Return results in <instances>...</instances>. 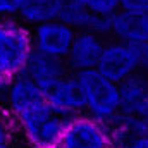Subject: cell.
<instances>
[{"mask_svg": "<svg viewBox=\"0 0 148 148\" xmlns=\"http://www.w3.org/2000/svg\"><path fill=\"white\" fill-rule=\"evenodd\" d=\"M3 112L10 117L21 136H26L52 114L45 93L24 74L9 81Z\"/></svg>", "mask_w": 148, "mask_h": 148, "instance_id": "obj_1", "label": "cell"}, {"mask_svg": "<svg viewBox=\"0 0 148 148\" xmlns=\"http://www.w3.org/2000/svg\"><path fill=\"white\" fill-rule=\"evenodd\" d=\"M31 53V29L17 17L0 21V79L9 83L23 76Z\"/></svg>", "mask_w": 148, "mask_h": 148, "instance_id": "obj_2", "label": "cell"}, {"mask_svg": "<svg viewBox=\"0 0 148 148\" xmlns=\"http://www.w3.org/2000/svg\"><path fill=\"white\" fill-rule=\"evenodd\" d=\"M76 77L84 97V115L109 127L121 114L119 84L105 79L97 69L79 73Z\"/></svg>", "mask_w": 148, "mask_h": 148, "instance_id": "obj_3", "label": "cell"}, {"mask_svg": "<svg viewBox=\"0 0 148 148\" xmlns=\"http://www.w3.org/2000/svg\"><path fill=\"white\" fill-rule=\"evenodd\" d=\"M55 148H114V140L107 126L83 114L67 121Z\"/></svg>", "mask_w": 148, "mask_h": 148, "instance_id": "obj_4", "label": "cell"}, {"mask_svg": "<svg viewBox=\"0 0 148 148\" xmlns=\"http://www.w3.org/2000/svg\"><path fill=\"white\" fill-rule=\"evenodd\" d=\"M97 71L105 79L115 84H121L127 77L140 73L136 47L124 41H117V40L107 41L103 47L102 57L98 60Z\"/></svg>", "mask_w": 148, "mask_h": 148, "instance_id": "obj_5", "label": "cell"}, {"mask_svg": "<svg viewBox=\"0 0 148 148\" xmlns=\"http://www.w3.org/2000/svg\"><path fill=\"white\" fill-rule=\"evenodd\" d=\"M74 36H76V31L73 28H69L67 24L57 19L43 23L31 29L33 50L53 59H62V60H66L71 50Z\"/></svg>", "mask_w": 148, "mask_h": 148, "instance_id": "obj_6", "label": "cell"}, {"mask_svg": "<svg viewBox=\"0 0 148 148\" xmlns=\"http://www.w3.org/2000/svg\"><path fill=\"white\" fill-rule=\"evenodd\" d=\"M50 110L64 119H74L84 114V97L76 74H69L45 91Z\"/></svg>", "mask_w": 148, "mask_h": 148, "instance_id": "obj_7", "label": "cell"}, {"mask_svg": "<svg viewBox=\"0 0 148 148\" xmlns=\"http://www.w3.org/2000/svg\"><path fill=\"white\" fill-rule=\"evenodd\" d=\"M57 21L74 31H91L98 36L110 35V19L95 16L84 0H57Z\"/></svg>", "mask_w": 148, "mask_h": 148, "instance_id": "obj_8", "label": "cell"}, {"mask_svg": "<svg viewBox=\"0 0 148 148\" xmlns=\"http://www.w3.org/2000/svg\"><path fill=\"white\" fill-rule=\"evenodd\" d=\"M103 47H105V41L102 36L91 31H77L71 45V50L66 57L69 73L79 74L97 69Z\"/></svg>", "mask_w": 148, "mask_h": 148, "instance_id": "obj_9", "label": "cell"}, {"mask_svg": "<svg viewBox=\"0 0 148 148\" xmlns=\"http://www.w3.org/2000/svg\"><path fill=\"white\" fill-rule=\"evenodd\" d=\"M69 74L71 73L67 69L66 60L38 53L35 50H33V53L28 60V66L24 69V76L29 77L43 93Z\"/></svg>", "mask_w": 148, "mask_h": 148, "instance_id": "obj_10", "label": "cell"}, {"mask_svg": "<svg viewBox=\"0 0 148 148\" xmlns=\"http://www.w3.org/2000/svg\"><path fill=\"white\" fill-rule=\"evenodd\" d=\"M121 114L148 121V77L141 73L127 77L119 84Z\"/></svg>", "mask_w": 148, "mask_h": 148, "instance_id": "obj_11", "label": "cell"}, {"mask_svg": "<svg viewBox=\"0 0 148 148\" xmlns=\"http://www.w3.org/2000/svg\"><path fill=\"white\" fill-rule=\"evenodd\" d=\"M110 36L129 45H148V14L115 12L110 17Z\"/></svg>", "mask_w": 148, "mask_h": 148, "instance_id": "obj_12", "label": "cell"}, {"mask_svg": "<svg viewBox=\"0 0 148 148\" xmlns=\"http://www.w3.org/2000/svg\"><path fill=\"white\" fill-rule=\"evenodd\" d=\"M67 126V119L57 115V114H50L45 121H41L35 129H31L26 136H23V140L26 141V145H38V147H48L55 148L57 143L60 141L64 129Z\"/></svg>", "mask_w": 148, "mask_h": 148, "instance_id": "obj_13", "label": "cell"}, {"mask_svg": "<svg viewBox=\"0 0 148 148\" xmlns=\"http://www.w3.org/2000/svg\"><path fill=\"white\" fill-rule=\"evenodd\" d=\"M17 19L29 29L57 19V0H26Z\"/></svg>", "mask_w": 148, "mask_h": 148, "instance_id": "obj_14", "label": "cell"}, {"mask_svg": "<svg viewBox=\"0 0 148 148\" xmlns=\"http://www.w3.org/2000/svg\"><path fill=\"white\" fill-rule=\"evenodd\" d=\"M88 9L98 16V17H103V19H110L115 12L121 10V0H84Z\"/></svg>", "mask_w": 148, "mask_h": 148, "instance_id": "obj_15", "label": "cell"}, {"mask_svg": "<svg viewBox=\"0 0 148 148\" xmlns=\"http://www.w3.org/2000/svg\"><path fill=\"white\" fill-rule=\"evenodd\" d=\"M14 133H16V127H14L10 117L3 110H0V147L12 145Z\"/></svg>", "mask_w": 148, "mask_h": 148, "instance_id": "obj_16", "label": "cell"}, {"mask_svg": "<svg viewBox=\"0 0 148 148\" xmlns=\"http://www.w3.org/2000/svg\"><path fill=\"white\" fill-rule=\"evenodd\" d=\"M26 0H0V21L16 19Z\"/></svg>", "mask_w": 148, "mask_h": 148, "instance_id": "obj_17", "label": "cell"}, {"mask_svg": "<svg viewBox=\"0 0 148 148\" xmlns=\"http://www.w3.org/2000/svg\"><path fill=\"white\" fill-rule=\"evenodd\" d=\"M119 5L127 14H148V0H121Z\"/></svg>", "mask_w": 148, "mask_h": 148, "instance_id": "obj_18", "label": "cell"}, {"mask_svg": "<svg viewBox=\"0 0 148 148\" xmlns=\"http://www.w3.org/2000/svg\"><path fill=\"white\" fill-rule=\"evenodd\" d=\"M138 53V69L140 73L148 76V45H134Z\"/></svg>", "mask_w": 148, "mask_h": 148, "instance_id": "obj_19", "label": "cell"}, {"mask_svg": "<svg viewBox=\"0 0 148 148\" xmlns=\"http://www.w3.org/2000/svg\"><path fill=\"white\" fill-rule=\"evenodd\" d=\"M115 148H148V138H134V140L124 141L122 145Z\"/></svg>", "mask_w": 148, "mask_h": 148, "instance_id": "obj_20", "label": "cell"}, {"mask_svg": "<svg viewBox=\"0 0 148 148\" xmlns=\"http://www.w3.org/2000/svg\"><path fill=\"white\" fill-rule=\"evenodd\" d=\"M7 86L9 83L0 79V110H3V105H5V95H7Z\"/></svg>", "mask_w": 148, "mask_h": 148, "instance_id": "obj_21", "label": "cell"}, {"mask_svg": "<svg viewBox=\"0 0 148 148\" xmlns=\"http://www.w3.org/2000/svg\"><path fill=\"white\" fill-rule=\"evenodd\" d=\"M24 148H48V147H38V145H26Z\"/></svg>", "mask_w": 148, "mask_h": 148, "instance_id": "obj_22", "label": "cell"}, {"mask_svg": "<svg viewBox=\"0 0 148 148\" xmlns=\"http://www.w3.org/2000/svg\"><path fill=\"white\" fill-rule=\"evenodd\" d=\"M0 148H14L12 145H7V147H0Z\"/></svg>", "mask_w": 148, "mask_h": 148, "instance_id": "obj_23", "label": "cell"}, {"mask_svg": "<svg viewBox=\"0 0 148 148\" xmlns=\"http://www.w3.org/2000/svg\"><path fill=\"white\" fill-rule=\"evenodd\" d=\"M147 77H148V76H147Z\"/></svg>", "mask_w": 148, "mask_h": 148, "instance_id": "obj_24", "label": "cell"}]
</instances>
